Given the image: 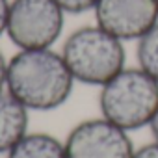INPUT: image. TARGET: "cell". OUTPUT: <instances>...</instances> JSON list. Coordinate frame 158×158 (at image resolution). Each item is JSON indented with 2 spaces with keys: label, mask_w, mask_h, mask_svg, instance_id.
Instances as JSON below:
<instances>
[{
  "label": "cell",
  "mask_w": 158,
  "mask_h": 158,
  "mask_svg": "<svg viewBox=\"0 0 158 158\" xmlns=\"http://www.w3.org/2000/svg\"><path fill=\"white\" fill-rule=\"evenodd\" d=\"M76 82L60 48L17 50L8 60L6 91L30 112H54L73 95Z\"/></svg>",
  "instance_id": "6da1fadb"
},
{
  "label": "cell",
  "mask_w": 158,
  "mask_h": 158,
  "mask_svg": "<svg viewBox=\"0 0 158 158\" xmlns=\"http://www.w3.org/2000/svg\"><path fill=\"white\" fill-rule=\"evenodd\" d=\"M125 45L93 23L69 32L61 41L60 52L76 84L101 88L127 67Z\"/></svg>",
  "instance_id": "7a4b0ae2"
},
{
  "label": "cell",
  "mask_w": 158,
  "mask_h": 158,
  "mask_svg": "<svg viewBox=\"0 0 158 158\" xmlns=\"http://www.w3.org/2000/svg\"><path fill=\"white\" fill-rule=\"evenodd\" d=\"M99 115L127 132L149 128L158 110V82L138 65H127L99 88Z\"/></svg>",
  "instance_id": "3957f363"
},
{
  "label": "cell",
  "mask_w": 158,
  "mask_h": 158,
  "mask_svg": "<svg viewBox=\"0 0 158 158\" xmlns=\"http://www.w3.org/2000/svg\"><path fill=\"white\" fill-rule=\"evenodd\" d=\"M67 17L56 0H11L6 37L17 50L54 48Z\"/></svg>",
  "instance_id": "277c9868"
},
{
  "label": "cell",
  "mask_w": 158,
  "mask_h": 158,
  "mask_svg": "<svg viewBox=\"0 0 158 158\" xmlns=\"http://www.w3.org/2000/svg\"><path fill=\"white\" fill-rule=\"evenodd\" d=\"M63 141L67 158H132L136 151L130 132L102 115L78 121Z\"/></svg>",
  "instance_id": "5b68a950"
},
{
  "label": "cell",
  "mask_w": 158,
  "mask_h": 158,
  "mask_svg": "<svg viewBox=\"0 0 158 158\" xmlns=\"http://www.w3.org/2000/svg\"><path fill=\"white\" fill-rule=\"evenodd\" d=\"M95 23L121 39L136 43L158 23L156 0H99L93 10Z\"/></svg>",
  "instance_id": "8992f818"
},
{
  "label": "cell",
  "mask_w": 158,
  "mask_h": 158,
  "mask_svg": "<svg viewBox=\"0 0 158 158\" xmlns=\"http://www.w3.org/2000/svg\"><path fill=\"white\" fill-rule=\"evenodd\" d=\"M30 114L11 93H0V156L30 132Z\"/></svg>",
  "instance_id": "52a82bcc"
},
{
  "label": "cell",
  "mask_w": 158,
  "mask_h": 158,
  "mask_svg": "<svg viewBox=\"0 0 158 158\" xmlns=\"http://www.w3.org/2000/svg\"><path fill=\"white\" fill-rule=\"evenodd\" d=\"M4 158H67V151L63 138L43 130H30L4 154Z\"/></svg>",
  "instance_id": "ba28073f"
},
{
  "label": "cell",
  "mask_w": 158,
  "mask_h": 158,
  "mask_svg": "<svg viewBox=\"0 0 158 158\" xmlns=\"http://www.w3.org/2000/svg\"><path fill=\"white\" fill-rule=\"evenodd\" d=\"M136 65L158 82V23L136 41Z\"/></svg>",
  "instance_id": "9c48e42d"
},
{
  "label": "cell",
  "mask_w": 158,
  "mask_h": 158,
  "mask_svg": "<svg viewBox=\"0 0 158 158\" xmlns=\"http://www.w3.org/2000/svg\"><path fill=\"white\" fill-rule=\"evenodd\" d=\"M67 15H84L93 13L99 0H56Z\"/></svg>",
  "instance_id": "30bf717a"
},
{
  "label": "cell",
  "mask_w": 158,
  "mask_h": 158,
  "mask_svg": "<svg viewBox=\"0 0 158 158\" xmlns=\"http://www.w3.org/2000/svg\"><path fill=\"white\" fill-rule=\"evenodd\" d=\"M132 158H158V141L151 139L149 143H143L141 147H136Z\"/></svg>",
  "instance_id": "8fae6325"
},
{
  "label": "cell",
  "mask_w": 158,
  "mask_h": 158,
  "mask_svg": "<svg viewBox=\"0 0 158 158\" xmlns=\"http://www.w3.org/2000/svg\"><path fill=\"white\" fill-rule=\"evenodd\" d=\"M10 2H11V0H0V37L6 35L8 15H10Z\"/></svg>",
  "instance_id": "7c38bea8"
},
{
  "label": "cell",
  "mask_w": 158,
  "mask_h": 158,
  "mask_svg": "<svg viewBox=\"0 0 158 158\" xmlns=\"http://www.w3.org/2000/svg\"><path fill=\"white\" fill-rule=\"evenodd\" d=\"M8 56L0 48V93L6 89V78H8Z\"/></svg>",
  "instance_id": "4fadbf2b"
},
{
  "label": "cell",
  "mask_w": 158,
  "mask_h": 158,
  "mask_svg": "<svg viewBox=\"0 0 158 158\" xmlns=\"http://www.w3.org/2000/svg\"><path fill=\"white\" fill-rule=\"evenodd\" d=\"M149 130H151L152 139L158 141V110H156V114H154V117H152V121H151V125H149Z\"/></svg>",
  "instance_id": "5bb4252c"
},
{
  "label": "cell",
  "mask_w": 158,
  "mask_h": 158,
  "mask_svg": "<svg viewBox=\"0 0 158 158\" xmlns=\"http://www.w3.org/2000/svg\"><path fill=\"white\" fill-rule=\"evenodd\" d=\"M156 2H158V0H156Z\"/></svg>",
  "instance_id": "9a60e30c"
}]
</instances>
